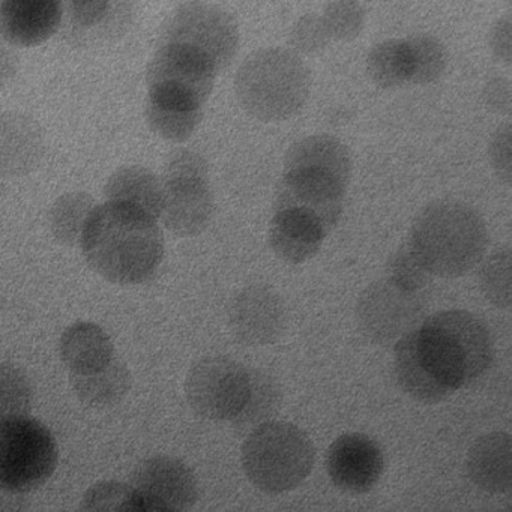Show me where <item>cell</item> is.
I'll return each instance as SVG.
<instances>
[{"instance_id":"1","label":"cell","mask_w":512,"mask_h":512,"mask_svg":"<svg viewBox=\"0 0 512 512\" xmlns=\"http://www.w3.org/2000/svg\"><path fill=\"white\" fill-rule=\"evenodd\" d=\"M80 245L89 268L118 286L148 283L166 254L157 218L130 203L110 200L95 206Z\"/></svg>"},{"instance_id":"2","label":"cell","mask_w":512,"mask_h":512,"mask_svg":"<svg viewBox=\"0 0 512 512\" xmlns=\"http://www.w3.org/2000/svg\"><path fill=\"white\" fill-rule=\"evenodd\" d=\"M406 242L433 277L458 278L484 259L488 232L475 208L443 199L419 212Z\"/></svg>"},{"instance_id":"3","label":"cell","mask_w":512,"mask_h":512,"mask_svg":"<svg viewBox=\"0 0 512 512\" xmlns=\"http://www.w3.org/2000/svg\"><path fill=\"white\" fill-rule=\"evenodd\" d=\"M416 335L428 367L452 392L478 382L493 365L490 329L469 311L431 314L422 320Z\"/></svg>"},{"instance_id":"4","label":"cell","mask_w":512,"mask_h":512,"mask_svg":"<svg viewBox=\"0 0 512 512\" xmlns=\"http://www.w3.org/2000/svg\"><path fill=\"white\" fill-rule=\"evenodd\" d=\"M235 92L242 109L257 121H287L310 98V68L293 50H257L239 67Z\"/></svg>"},{"instance_id":"5","label":"cell","mask_w":512,"mask_h":512,"mask_svg":"<svg viewBox=\"0 0 512 512\" xmlns=\"http://www.w3.org/2000/svg\"><path fill=\"white\" fill-rule=\"evenodd\" d=\"M242 469L263 493L295 490L313 472L316 449L310 437L290 422L266 421L242 445Z\"/></svg>"},{"instance_id":"6","label":"cell","mask_w":512,"mask_h":512,"mask_svg":"<svg viewBox=\"0 0 512 512\" xmlns=\"http://www.w3.org/2000/svg\"><path fill=\"white\" fill-rule=\"evenodd\" d=\"M161 185L160 220L164 227L181 238H194L205 232L215 209L205 157L191 149H176L166 158Z\"/></svg>"},{"instance_id":"7","label":"cell","mask_w":512,"mask_h":512,"mask_svg":"<svg viewBox=\"0 0 512 512\" xmlns=\"http://www.w3.org/2000/svg\"><path fill=\"white\" fill-rule=\"evenodd\" d=\"M59 463L50 428L31 415L0 419V488L32 493L44 487Z\"/></svg>"},{"instance_id":"8","label":"cell","mask_w":512,"mask_h":512,"mask_svg":"<svg viewBox=\"0 0 512 512\" xmlns=\"http://www.w3.org/2000/svg\"><path fill=\"white\" fill-rule=\"evenodd\" d=\"M238 23L224 8L203 0H191L176 8L158 37V43L178 44L205 56L217 73L226 70L239 49Z\"/></svg>"},{"instance_id":"9","label":"cell","mask_w":512,"mask_h":512,"mask_svg":"<svg viewBox=\"0 0 512 512\" xmlns=\"http://www.w3.org/2000/svg\"><path fill=\"white\" fill-rule=\"evenodd\" d=\"M250 389L251 368L223 355L205 356L194 362L185 379L188 406L209 421H235Z\"/></svg>"},{"instance_id":"10","label":"cell","mask_w":512,"mask_h":512,"mask_svg":"<svg viewBox=\"0 0 512 512\" xmlns=\"http://www.w3.org/2000/svg\"><path fill=\"white\" fill-rule=\"evenodd\" d=\"M427 293L410 292L388 278L365 287L356 304L359 331L371 343L392 346L425 319Z\"/></svg>"},{"instance_id":"11","label":"cell","mask_w":512,"mask_h":512,"mask_svg":"<svg viewBox=\"0 0 512 512\" xmlns=\"http://www.w3.org/2000/svg\"><path fill=\"white\" fill-rule=\"evenodd\" d=\"M349 185L313 170H284L274 211H292L316 220L331 233L343 215Z\"/></svg>"},{"instance_id":"12","label":"cell","mask_w":512,"mask_h":512,"mask_svg":"<svg viewBox=\"0 0 512 512\" xmlns=\"http://www.w3.org/2000/svg\"><path fill=\"white\" fill-rule=\"evenodd\" d=\"M131 487L146 512L188 511L199 499V484L191 467L170 455H155L137 464Z\"/></svg>"},{"instance_id":"13","label":"cell","mask_w":512,"mask_h":512,"mask_svg":"<svg viewBox=\"0 0 512 512\" xmlns=\"http://www.w3.org/2000/svg\"><path fill=\"white\" fill-rule=\"evenodd\" d=\"M229 328L244 346L260 347L277 343L287 326V311L277 290L266 284H251L239 290L227 310Z\"/></svg>"},{"instance_id":"14","label":"cell","mask_w":512,"mask_h":512,"mask_svg":"<svg viewBox=\"0 0 512 512\" xmlns=\"http://www.w3.org/2000/svg\"><path fill=\"white\" fill-rule=\"evenodd\" d=\"M217 70L194 50L161 44L146 70L148 89H167L205 104L214 89Z\"/></svg>"},{"instance_id":"15","label":"cell","mask_w":512,"mask_h":512,"mask_svg":"<svg viewBox=\"0 0 512 512\" xmlns=\"http://www.w3.org/2000/svg\"><path fill=\"white\" fill-rule=\"evenodd\" d=\"M326 470L332 484L341 491L367 493L382 478L385 457L379 443L367 434H344L329 446Z\"/></svg>"},{"instance_id":"16","label":"cell","mask_w":512,"mask_h":512,"mask_svg":"<svg viewBox=\"0 0 512 512\" xmlns=\"http://www.w3.org/2000/svg\"><path fill=\"white\" fill-rule=\"evenodd\" d=\"M62 0H0V38L13 47H37L61 28Z\"/></svg>"},{"instance_id":"17","label":"cell","mask_w":512,"mask_h":512,"mask_svg":"<svg viewBox=\"0 0 512 512\" xmlns=\"http://www.w3.org/2000/svg\"><path fill=\"white\" fill-rule=\"evenodd\" d=\"M44 136L40 124L20 112L0 113V176L20 178L40 166Z\"/></svg>"},{"instance_id":"18","label":"cell","mask_w":512,"mask_h":512,"mask_svg":"<svg viewBox=\"0 0 512 512\" xmlns=\"http://www.w3.org/2000/svg\"><path fill=\"white\" fill-rule=\"evenodd\" d=\"M203 106L205 104L179 92L149 89L146 122L158 137L167 142H187L202 122Z\"/></svg>"},{"instance_id":"19","label":"cell","mask_w":512,"mask_h":512,"mask_svg":"<svg viewBox=\"0 0 512 512\" xmlns=\"http://www.w3.org/2000/svg\"><path fill=\"white\" fill-rule=\"evenodd\" d=\"M470 481L488 494H508L512 487V440L505 431H493L475 440L467 454Z\"/></svg>"},{"instance_id":"20","label":"cell","mask_w":512,"mask_h":512,"mask_svg":"<svg viewBox=\"0 0 512 512\" xmlns=\"http://www.w3.org/2000/svg\"><path fill=\"white\" fill-rule=\"evenodd\" d=\"M326 230L313 218L292 211H274L269 223V247L289 265L313 259L325 241Z\"/></svg>"},{"instance_id":"21","label":"cell","mask_w":512,"mask_h":512,"mask_svg":"<svg viewBox=\"0 0 512 512\" xmlns=\"http://www.w3.org/2000/svg\"><path fill=\"white\" fill-rule=\"evenodd\" d=\"M416 329L394 344V376L398 386L413 400L424 404L440 403L446 400L452 391L443 385L428 367L419 350Z\"/></svg>"},{"instance_id":"22","label":"cell","mask_w":512,"mask_h":512,"mask_svg":"<svg viewBox=\"0 0 512 512\" xmlns=\"http://www.w3.org/2000/svg\"><path fill=\"white\" fill-rule=\"evenodd\" d=\"M59 353L74 376L95 373L115 358V346L109 334L97 323L77 322L68 326L59 341Z\"/></svg>"},{"instance_id":"23","label":"cell","mask_w":512,"mask_h":512,"mask_svg":"<svg viewBox=\"0 0 512 512\" xmlns=\"http://www.w3.org/2000/svg\"><path fill=\"white\" fill-rule=\"evenodd\" d=\"M284 170H313L349 185L353 170L352 155L337 137L316 134L292 145L284 157Z\"/></svg>"},{"instance_id":"24","label":"cell","mask_w":512,"mask_h":512,"mask_svg":"<svg viewBox=\"0 0 512 512\" xmlns=\"http://www.w3.org/2000/svg\"><path fill=\"white\" fill-rule=\"evenodd\" d=\"M71 388L76 397L94 409H107L125 400L133 386V374L127 362L116 353L109 365L83 376L70 374Z\"/></svg>"},{"instance_id":"25","label":"cell","mask_w":512,"mask_h":512,"mask_svg":"<svg viewBox=\"0 0 512 512\" xmlns=\"http://www.w3.org/2000/svg\"><path fill=\"white\" fill-rule=\"evenodd\" d=\"M104 196L110 202L130 203L160 220L163 185L161 179L146 167L124 166L116 170L107 179Z\"/></svg>"},{"instance_id":"26","label":"cell","mask_w":512,"mask_h":512,"mask_svg":"<svg viewBox=\"0 0 512 512\" xmlns=\"http://www.w3.org/2000/svg\"><path fill=\"white\" fill-rule=\"evenodd\" d=\"M95 200L91 194L77 191L59 197L50 209V232L56 242L65 247L80 244L83 229L89 215L94 211Z\"/></svg>"},{"instance_id":"27","label":"cell","mask_w":512,"mask_h":512,"mask_svg":"<svg viewBox=\"0 0 512 512\" xmlns=\"http://www.w3.org/2000/svg\"><path fill=\"white\" fill-rule=\"evenodd\" d=\"M410 56L406 40H388L371 49L367 74L380 89H397L410 83Z\"/></svg>"},{"instance_id":"28","label":"cell","mask_w":512,"mask_h":512,"mask_svg":"<svg viewBox=\"0 0 512 512\" xmlns=\"http://www.w3.org/2000/svg\"><path fill=\"white\" fill-rule=\"evenodd\" d=\"M283 403L280 383L271 374L251 368V389L244 409L232 422L239 431L253 430L262 422L269 421L277 415Z\"/></svg>"},{"instance_id":"29","label":"cell","mask_w":512,"mask_h":512,"mask_svg":"<svg viewBox=\"0 0 512 512\" xmlns=\"http://www.w3.org/2000/svg\"><path fill=\"white\" fill-rule=\"evenodd\" d=\"M410 56V85L437 82L448 67V50L439 38L428 34L406 38Z\"/></svg>"},{"instance_id":"30","label":"cell","mask_w":512,"mask_h":512,"mask_svg":"<svg viewBox=\"0 0 512 512\" xmlns=\"http://www.w3.org/2000/svg\"><path fill=\"white\" fill-rule=\"evenodd\" d=\"M32 407L34 388L28 374L11 362H0V419L31 415Z\"/></svg>"},{"instance_id":"31","label":"cell","mask_w":512,"mask_h":512,"mask_svg":"<svg viewBox=\"0 0 512 512\" xmlns=\"http://www.w3.org/2000/svg\"><path fill=\"white\" fill-rule=\"evenodd\" d=\"M479 289L497 308L511 307V250L499 247L479 269Z\"/></svg>"},{"instance_id":"32","label":"cell","mask_w":512,"mask_h":512,"mask_svg":"<svg viewBox=\"0 0 512 512\" xmlns=\"http://www.w3.org/2000/svg\"><path fill=\"white\" fill-rule=\"evenodd\" d=\"M82 511L146 512L142 499L130 484L101 481L92 485L80 502Z\"/></svg>"},{"instance_id":"33","label":"cell","mask_w":512,"mask_h":512,"mask_svg":"<svg viewBox=\"0 0 512 512\" xmlns=\"http://www.w3.org/2000/svg\"><path fill=\"white\" fill-rule=\"evenodd\" d=\"M133 0H62L71 20L80 28H110L121 22L127 14Z\"/></svg>"},{"instance_id":"34","label":"cell","mask_w":512,"mask_h":512,"mask_svg":"<svg viewBox=\"0 0 512 512\" xmlns=\"http://www.w3.org/2000/svg\"><path fill=\"white\" fill-rule=\"evenodd\" d=\"M322 20L331 41L350 43L364 31L365 10L358 0H332Z\"/></svg>"},{"instance_id":"35","label":"cell","mask_w":512,"mask_h":512,"mask_svg":"<svg viewBox=\"0 0 512 512\" xmlns=\"http://www.w3.org/2000/svg\"><path fill=\"white\" fill-rule=\"evenodd\" d=\"M386 278L403 289L419 293H425L428 286L433 283V275L419 262L407 242L401 245L386 263Z\"/></svg>"},{"instance_id":"36","label":"cell","mask_w":512,"mask_h":512,"mask_svg":"<svg viewBox=\"0 0 512 512\" xmlns=\"http://www.w3.org/2000/svg\"><path fill=\"white\" fill-rule=\"evenodd\" d=\"M290 47L298 55H317L332 43L326 32L322 16L305 14L293 25L290 32Z\"/></svg>"},{"instance_id":"37","label":"cell","mask_w":512,"mask_h":512,"mask_svg":"<svg viewBox=\"0 0 512 512\" xmlns=\"http://www.w3.org/2000/svg\"><path fill=\"white\" fill-rule=\"evenodd\" d=\"M511 125L506 124L500 127L494 134L490 143V163L500 181L511 184Z\"/></svg>"},{"instance_id":"38","label":"cell","mask_w":512,"mask_h":512,"mask_svg":"<svg viewBox=\"0 0 512 512\" xmlns=\"http://www.w3.org/2000/svg\"><path fill=\"white\" fill-rule=\"evenodd\" d=\"M511 26V17L505 16L497 20L490 31L491 53L505 65L511 64L512 59Z\"/></svg>"},{"instance_id":"39","label":"cell","mask_w":512,"mask_h":512,"mask_svg":"<svg viewBox=\"0 0 512 512\" xmlns=\"http://www.w3.org/2000/svg\"><path fill=\"white\" fill-rule=\"evenodd\" d=\"M484 101L491 112L508 115L511 112V85L508 80H490L484 88Z\"/></svg>"},{"instance_id":"40","label":"cell","mask_w":512,"mask_h":512,"mask_svg":"<svg viewBox=\"0 0 512 512\" xmlns=\"http://www.w3.org/2000/svg\"><path fill=\"white\" fill-rule=\"evenodd\" d=\"M19 68V56L14 47L4 38H0V89H4L16 76Z\"/></svg>"},{"instance_id":"41","label":"cell","mask_w":512,"mask_h":512,"mask_svg":"<svg viewBox=\"0 0 512 512\" xmlns=\"http://www.w3.org/2000/svg\"><path fill=\"white\" fill-rule=\"evenodd\" d=\"M29 508L28 494L0 488V511H26Z\"/></svg>"}]
</instances>
